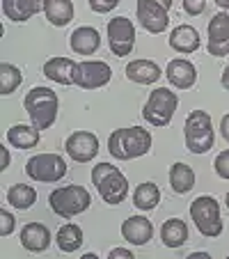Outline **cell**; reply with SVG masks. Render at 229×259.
Here are the masks:
<instances>
[{"instance_id":"d6986e66","label":"cell","mask_w":229,"mask_h":259,"mask_svg":"<svg viewBox=\"0 0 229 259\" xmlns=\"http://www.w3.org/2000/svg\"><path fill=\"white\" fill-rule=\"evenodd\" d=\"M202 39H200V32H197V28H193L190 23H181L179 28L172 30L170 34V46L176 51V53H195L197 49H200Z\"/></svg>"},{"instance_id":"836d02e7","label":"cell","mask_w":229,"mask_h":259,"mask_svg":"<svg viewBox=\"0 0 229 259\" xmlns=\"http://www.w3.org/2000/svg\"><path fill=\"white\" fill-rule=\"evenodd\" d=\"M108 257L110 259H133V252L131 250H126V248H115V250L108 252Z\"/></svg>"},{"instance_id":"9c48e42d","label":"cell","mask_w":229,"mask_h":259,"mask_svg":"<svg viewBox=\"0 0 229 259\" xmlns=\"http://www.w3.org/2000/svg\"><path fill=\"white\" fill-rule=\"evenodd\" d=\"M108 46H110L115 58H126L131 55L133 46H135V25L128 21L126 16H115L108 21Z\"/></svg>"},{"instance_id":"3957f363","label":"cell","mask_w":229,"mask_h":259,"mask_svg":"<svg viewBox=\"0 0 229 259\" xmlns=\"http://www.w3.org/2000/svg\"><path fill=\"white\" fill-rule=\"evenodd\" d=\"M92 184L106 204H122L128 195V179L112 163H97L92 167Z\"/></svg>"},{"instance_id":"8fae6325","label":"cell","mask_w":229,"mask_h":259,"mask_svg":"<svg viewBox=\"0 0 229 259\" xmlns=\"http://www.w3.org/2000/svg\"><path fill=\"white\" fill-rule=\"evenodd\" d=\"M135 14L140 25L151 34H161L167 30L170 25V14H167V7L163 5L161 0H138Z\"/></svg>"},{"instance_id":"e575fe53","label":"cell","mask_w":229,"mask_h":259,"mask_svg":"<svg viewBox=\"0 0 229 259\" xmlns=\"http://www.w3.org/2000/svg\"><path fill=\"white\" fill-rule=\"evenodd\" d=\"M0 158H3L0 161V170H7L10 167V149L5 145H0Z\"/></svg>"},{"instance_id":"44dd1931","label":"cell","mask_w":229,"mask_h":259,"mask_svg":"<svg viewBox=\"0 0 229 259\" xmlns=\"http://www.w3.org/2000/svg\"><path fill=\"white\" fill-rule=\"evenodd\" d=\"M126 78L138 85H151L161 78V67L154 60H131L126 64Z\"/></svg>"},{"instance_id":"484cf974","label":"cell","mask_w":229,"mask_h":259,"mask_svg":"<svg viewBox=\"0 0 229 259\" xmlns=\"http://www.w3.org/2000/svg\"><path fill=\"white\" fill-rule=\"evenodd\" d=\"M83 230H80L78 225H73V223H64L62 227L58 230V234H55V243H58V248L62 250V252H76V250H80V245H83Z\"/></svg>"},{"instance_id":"4fadbf2b","label":"cell","mask_w":229,"mask_h":259,"mask_svg":"<svg viewBox=\"0 0 229 259\" xmlns=\"http://www.w3.org/2000/svg\"><path fill=\"white\" fill-rule=\"evenodd\" d=\"M209 53L213 58L229 55V14L220 12L209 21Z\"/></svg>"},{"instance_id":"8d00e7d4","label":"cell","mask_w":229,"mask_h":259,"mask_svg":"<svg viewBox=\"0 0 229 259\" xmlns=\"http://www.w3.org/2000/svg\"><path fill=\"white\" fill-rule=\"evenodd\" d=\"M220 83H222V88L224 90H229V64L224 67V71H222V78H220Z\"/></svg>"},{"instance_id":"ffe728a7","label":"cell","mask_w":229,"mask_h":259,"mask_svg":"<svg viewBox=\"0 0 229 259\" xmlns=\"http://www.w3.org/2000/svg\"><path fill=\"white\" fill-rule=\"evenodd\" d=\"M76 60L71 58H51L44 64V76L58 85H73V73H76Z\"/></svg>"},{"instance_id":"cb8c5ba5","label":"cell","mask_w":229,"mask_h":259,"mask_svg":"<svg viewBox=\"0 0 229 259\" xmlns=\"http://www.w3.org/2000/svg\"><path fill=\"white\" fill-rule=\"evenodd\" d=\"M161 239L167 248H181L188 241V225L181 218H170L161 227Z\"/></svg>"},{"instance_id":"83f0119b","label":"cell","mask_w":229,"mask_h":259,"mask_svg":"<svg viewBox=\"0 0 229 259\" xmlns=\"http://www.w3.org/2000/svg\"><path fill=\"white\" fill-rule=\"evenodd\" d=\"M7 202H10L14 209L25 211L37 202V191L32 186H25V184H14V186L7 191Z\"/></svg>"},{"instance_id":"ba28073f","label":"cell","mask_w":229,"mask_h":259,"mask_svg":"<svg viewBox=\"0 0 229 259\" xmlns=\"http://www.w3.org/2000/svg\"><path fill=\"white\" fill-rule=\"evenodd\" d=\"M25 175L32 181L41 184H55L67 175V161L60 154H34L25 163Z\"/></svg>"},{"instance_id":"4316f807","label":"cell","mask_w":229,"mask_h":259,"mask_svg":"<svg viewBox=\"0 0 229 259\" xmlns=\"http://www.w3.org/2000/svg\"><path fill=\"white\" fill-rule=\"evenodd\" d=\"M158 202H161V188H158L154 181L140 184V186L135 188V193H133V204H135V209H140V211L156 209Z\"/></svg>"},{"instance_id":"603a6c76","label":"cell","mask_w":229,"mask_h":259,"mask_svg":"<svg viewBox=\"0 0 229 259\" xmlns=\"http://www.w3.org/2000/svg\"><path fill=\"white\" fill-rule=\"evenodd\" d=\"M46 21L55 28H64L73 19V3L71 0H46L44 3Z\"/></svg>"},{"instance_id":"9a60e30c","label":"cell","mask_w":229,"mask_h":259,"mask_svg":"<svg viewBox=\"0 0 229 259\" xmlns=\"http://www.w3.org/2000/svg\"><path fill=\"white\" fill-rule=\"evenodd\" d=\"M122 236L131 245H145L154 236V225H151V220L145 218V215H131V218L124 220Z\"/></svg>"},{"instance_id":"e0dca14e","label":"cell","mask_w":229,"mask_h":259,"mask_svg":"<svg viewBox=\"0 0 229 259\" xmlns=\"http://www.w3.org/2000/svg\"><path fill=\"white\" fill-rule=\"evenodd\" d=\"M44 3L46 0H3V14L14 23H23L34 14L44 12Z\"/></svg>"},{"instance_id":"5bb4252c","label":"cell","mask_w":229,"mask_h":259,"mask_svg":"<svg viewBox=\"0 0 229 259\" xmlns=\"http://www.w3.org/2000/svg\"><path fill=\"white\" fill-rule=\"evenodd\" d=\"M165 78L170 80L172 88L179 90H190L197 83V69L195 64L186 58H174L167 62L165 67Z\"/></svg>"},{"instance_id":"30bf717a","label":"cell","mask_w":229,"mask_h":259,"mask_svg":"<svg viewBox=\"0 0 229 259\" xmlns=\"http://www.w3.org/2000/svg\"><path fill=\"white\" fill-rule=\"evenodd\" d=\"M112 78L110 64L101 62V60H83L76 64V73H73V85H78L83 90H99L106 88Z\"/></svg>"},{"instance_id":"7a4b0ae2","label":"cell","mask_w":229,"mask_h":259,"mask_svg":"<svg viewBox=\"0 0 229 259\" xmlns=\"http://www.w3.org/2000/svg\"><path fill=\"white\" fill-rule=\"evenodd\" d=\"M23 108H25V113H28L30 122H32V126L39 128V131H46L58 119L60 101H58V94L51 88H32L25 94Z\"/></svg>"},{"instance_id":"74e56055","label":"cell","mask_w":229,"mask_h":259,"mask_svg":"<svg viewBox=\"0 0 229 259\" xmlns=\"http://www.w3.org/2000/svg\"><path fill=\"white\" fill-rule=\"evenodd\" d=\"M215 5L222 7V10H229V0H215Z\"/></svg>"},{"instance_id":"d6a6232c","label":"cell","mask_w":229,"mask_h":259,"mask_svg":"<svg viewBox=\"0 0 229 259\" xmlns=\"http://www.w3.org/2000/svg\"><path fill=\"white\" fill-rule=\"evenodd\" d=\"M184 10L190 16H200L206 10V0H184Z\"/></svg>"},{"instance_id":"d590c367","label":"cell","mask_w":229,"mask_h":259,"mask_svg":"<svg viewBox=\"0 0 229 259\" xmlns=\"http://www.w3.org/2000/svg\"><path fill=\"white\" fill-rule=\"evenodd\" d=\"M220 133H222V138L229 142V113L222 115V119H220Z\"/></svg>"},{"instance_id":"5b68a950","label":"cell","mask_w":229,"mask_h":259,"mask_svg":"<svg viewBox=\"0 0 229 259\" xmlns=\"http://www.w3.org/2000/svg\"><path fill=\"white\" fill-rule=\"evenodd\" d=\"M89 204H92V197H89L87 188L76 186V184H71V186H58L49 195L51 211L64 220L73 218V215H78V213H85L89 209Z\"/></svg>"},{"instance_id":"f35d334b","label":"cell","mask_w":229,"mask_h":259,"mask_svg":"<svg viewBox=\"0 0 229 259\" xmlns=\"http://www.w3.org/2000/svg\"><path fill=\"white\" fill-rule=\"evenodd\" d=\"M224 204L229 206V191H227V195H224Z\"/></svg>"},{"instance_id":"1f68e13d","label":"cell","mask_w":229,"mask_h":259,"mask_svg":"<svg viewBox=\"0 0 229 259\" xmlns=\"http://www.w3.org/2000/svg\"><path fill=\"white\" fill-rule=\"evenodd\" d=\"M0 220H3V225H0V236H10L12 232H14V227H16L14 213H10L7 209H3L0 211Z\"/></svg>"},{"instance_id":"f1b7e54d","label":"cell","mask_w":229,"mask_h":259,"mask_svg":"<svg viewBox=\"0 0 229 259\" xmlns=\"http://www.w3.org/2000/svg\"><path fill=\"white\" fill-rule=\"evenodd\" d=\"M23 83V73L16 64H10V62H3L0 64V94L7 97V94L16 92Z\"/></svg>"},{"instance_id":"7402d4cb","label":"cell","mask_w":229,"mask_h":259,"mask_svg":"<svg viewBox=\"0 0 229 259\" xmlns=\"http://www.w3.org/2000/svg\"><path fill=\"white\" fill-rule=\"evenodd\" d=\"M39 136L41 131L34 128L32 124H14L7 131V142L16 149H32V147L39 145Z\"/></svg>"},{"instance_id":"f546056e","label":"cell","mask_w":229,"mask_h":259,"mask_svg":"<svg viewBox=\"0 0 229 259\" xmlns=\"http://www.w3.org/2000/svg\"><path fill=\"white\" fill-rule=\"evenodd\" d=\"M213 167L220 179H229V149H224V152H220L218 156H215Z\"/></svg>"},{"instance_id":"ac0fdd59","label":"cell","mask_w":229,"mask_h":259,"mask_svg":"<svg viewBox=\"0 0 229 259\" xmlns=\"http://www.w3.org/2000/svg\"><path fill=\"white\" fill-rule=\"evenodd\" d=\"M19 239H21V245L28 252H44L51 245V230L46 225H41V223H28L21 230Z\"/></svg>"},{"instance_id":"7c38bea8","label":"cell","mask_w":229,"mask_h":259,"mask_svg":"<svg viewBox=\"0 0 229 259\" xmlns=\"http://www.w3.org/2000/svg\"><path fill=\"white\" fill-rule=\"evenodd\" d=\"M69 158L76 163H89L99 154V138L92 131H73L64 142Z\"/></svg>"},{"instance_id":"8992f818","label":"cell","mask_w":229,"mask_h":259,"mask_svg":"<svg viewBox=\"0 0 229 259\" xmlns=\"http://www.w3.org/2000/svg\"><path fill=\"white\" fill-rule=\"evenodd\" d=\"M190 218L195 223L197 232L206 239H215L222 234V215H220V204L215 197L200 195L190 202Z\"/></svg>"},{"instance_id":"2e32d148","label":"cell","mask_w":229,"mask_h":259,"mask_svg":"<svg viewBox=\"0 0 229 259\" xmlns=\"http://www.w3.org/2000/svg\"><path fill=\"white\" fill-rule=\"evenodd\" d=\"M69 44H71V51L76 55H94L101 46V34L92 25H80L71 32Z\"/></svg>"},{"instance_id":"277c9868","label":"cell","mask_w":229,"mask_h":259,"mask_svg":"<svg viewBox=\"0 0 229 259\" xmlns=\"http://www.w3.org/2000/svg\"><path fill=\"white\" fill-rule=\"evenodd\" d=\"M184 140H186V149L193 154H206L209 149H213L215 131H213L211 115L206 110H193L186 117Z\"/></svg>"},{"instance_id":"4dcf8cb0","label":"cell","mask_w":229,"mask_h":259,"mask_svg":"<svg viewBox=\"0 0 229 259\" xmlns=\"http://www.w3.org/2000/svg\"><path fill=\"white\" fill-rule=\"evenodd\" d=\"M119 3H122V0H87L89 10L97 12V14H108V12H112Z\"/></svg>"},{"instance_id":"6da1fadb","label":"cell","mask_w":229,"mask_h":259,"mask_svg":"<svg viewBox=\"0 0 229 259\" xmlns=\"http://www.w3.org/2000/svg\"><path fill=\"white\" fill-rule=\"evenodd\" d=\"M151 149V133L142 126L117 128L108 138V152L117 161H133Z\"/></svg>"},{"instance_id":"52a82bcc","label":"cell","mask_w":229,"mask_h":259,"mask_svg":"<svg viewBox=\"0 0 229 259\" xmlns=\"http://www.w3.org/2000/svg\"><path fill=\"white\" fill-rule=\"evenodd\" d=\"M176 108H179V94H174L170 88H156L149 92V99L142 108V117L151 126H167Z\"/></svg>"},{"instance_id":"d4e9b609","label":"cell","mask_w":229,"mask_h":259,"mask_svg":"<svg viewBox=\"0 0 229 259\" xmlns=\"http://www.w3.org/2000/svg\"><path fill=\"white\" fill-rule=\"evenodd\" d=\"M170 186L179 195L190 193L193 186H195V170L190 165H186V163H174L170 167Z\"/></svg>"}]
</instances>
